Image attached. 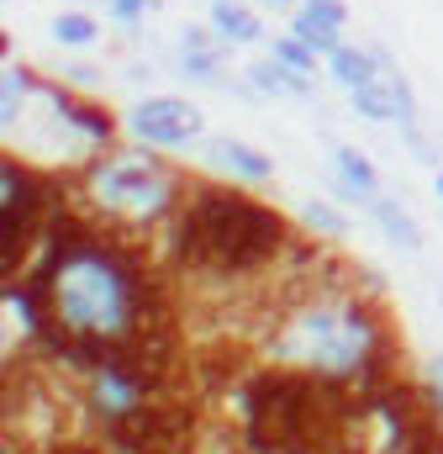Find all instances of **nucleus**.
<instances>
[{
  "label": "nucleus",
  "instance_id": "1",
  "mask_svg": "<svg viewBox=\"0 0 443 454\" xmlns=\"http://www.w3.org/2000/svg\"><path fill=\"white\" fill-rule=\"evenodd\" d=\"M48 248L27 275V291L48 307V323H58L80 354V343H121V339H148L159 323V291L143 270V259L101 238L80 217H48Z\"/></svg>",
  "mask_w": 443,
  "mask_h": 454
},
{
  "label": "nucleus",
  "instance_id": "2",
  "mask_svg": "<svg viewBox=\"0 0 443 454\" xmlns=\"http://www.w3.org/2000/svg\"><path fill=\"white\" fill-rule=\"evenodd\" d=\"M264 354L328 380H354L359 396H375L391 380V333L380 323V307L359 291H312L291 301Z\"/></svg>",
  "mask_w": 443,
  "mask_h": 454
},
{
  "label": "nucleus",
  "instance_id": "3",
  "mask_svg": "<svg viewBox=\"0 0 443 454\" xmlns=\"http://www.w3.org/2000/svg\"><path fill=\"white\" fill-rule=\"evenodd\" d=\"M169 243H175V264L185 275L232 286V280H248V275L269 270L291 248V227L275 207H264L243 191L196 185L185 196V207L175 212Z\"/></svg>",
  "mask_w": 443,
  "mask_h": 454
},
{
  "label": "nucleus",
  "instance_id": "4",
  "mask_svg": "<svg viewBox=\"0 0 443 454\" xmlns=\"http://www.w3.org/2000/svg\"><path fill=\"white\" fill-rule=\"evenodd\" d=\"M85 201L111 217V223L153 227L164 217H175L190 196V185H180L175 169H164L153 153H106L85 169Z\"/></svg>",
  "mask_w": 443,
  "mask_h": 454
},
{
  "label": "nucleus",
  "instance_id": "5",
  "mask_svg": "<svg viewBox=\"0 0 443 454\" xmlns=\"http://www.w3.org/2000/svg\"><path fill=\"white\" fill-rule=\"evenodd\" d=\"M127 132L148 148H185L206 132V112L196 101H180V96H143L127 112Z\"/></svg>",
  "mask_w": 443,
  "mask_h": 454
},
{
  "label": "nucleus",
  "instance_id": "6",
  "mask_svg": "<svg viewBox=\"0 0 443 454\" xmlns=\"http://www.w3.org/2000/svg\"><path fill=\"white\" fill-rule=\"evenodd\" d=\"M201 153H206L212 169L232 175V180H243V185H264V180H275V159L259 153V148H248L243 137H206Z\"/></svg>",
  "mask_w": 443,
  "mask_h": 454
},
{
  "label": "nucleus",
  "instance_id": "7",
  "mask_svg": "<svg viewBox=\"0 0 443 454\" xmlns=\"http://www.w3.org/2000/svg\"><path fill=\"white\" fill-rule=\"evenodd\" d=\"M248 85H253L264 101H275V96H285V101H307V96H312V74H301V69L280 64L275 53H269L264 64H253V69H248Z\"/></svg>",
  "mask_w": 443,
  "mask_h": 454
},
{
  "label": "nucleus",
  "instance_id": "8",
  "mask_svg": "<svg viewBox=\"0 0 443 454\" xmlns=\"http://www.w3.org/2000/svg\"><path fill=\"white\" fill-rule=\"evenodd\" d=\"M180 48H185V59H180L185 80H196V85H217L222 80V43H212V32L190 27V32L180 37Z\"/></svg>",
  "mask_w": 443,
  "mask_h": 454
},
{
  "label": "nucleus",
  "instance_id": "9",
  "mask_svg": "<svg viewBox=\"0 0 443 454\" xmlns=\"http://www.w3.org/2000/svg\"><path fill=\"white\" fill-rule=\"evenodd\" d=\"M375 223H380V232L396 243V248H407V254H417L423 248V227H417V217L401 207V201H391V196H369V207H364Z\"/></svg>",
  "mask_w": 443,
  "mask_h": 454
},
{
  "label": "nucleus",
  "instance_id": "10",
  "mask_svg": "<svg viewBox=\"0 0 443 454\" xmlns=\"http://www.w3.org/2000/svg\"><path fill=\"white\" fill-rule=\"evenodd\" d=\"M212 32H217L222 43H259L264 21L248 5H237V0H212Z\"/></svg>",
  "mask_w": 443,
  "mask_h": 454
},
{
  "label": "nucleus",
  "instance_id": "11",
  "mask_svg": "<svg viewBox=\"0 0 443 454\" xmlns=\"http://www.w3.org/2000/svg\"><path fill=\"white\" fill-rule=\"evenodd\" d=\"M328 74L343 85V90L375 80V48H348V43H338V48L328 53Z\"/></svg>",
  "mask_w": 443,
  "mask_h": 454
},
{
  "label": "nucleus",
  "instance_id": "12",
  "mask_svg": "<svg viewBox=\"0 0 443 454\" xmlns=\"http://www.w3.org/2000/svg\"><path fill=\"white\" fill-rule=\"evenodd\" d=\"M332 169L354 185V191H364V196H380V169L359 153V148H348V143H332Z\"/></svg>",
  "mask_w": 443,
  "mask_h": 454
},
{
  "label": "nucleus",
  "instance_id": "13",
  "mask_svg": "<svg viewBox=\"0 0 443 454\" xmlns=\"http://www.w3.org/2000/svg\"><path fill=\"white\" fill-rule=\"evenodd\" d=\"M27 96H37L32 74L21 64H5V74H0V121H5V132L16 127V112L27 106Z\"/></svg>",
  "mask_w": 443,
  "mask_h": 454
},
{
  "label": "nucleus",
  "instance_id": "14",
  "mask_svg": "<svg viewBox=\"0 0 443 454\" xmlns=\"http://www.w3.org/2000/svg\"><path fill=\"white\" fill-rule=\"evenodd\" d=\"M348 106L364 116V121H396V101H391V90H385L380 80L354 85V90H348Z\"/></svg>",
  "mask_w": 443,
  "mask_h": 454
},
{
  "label": "nucleus",
  "instance_id": "15",
  "mask_svg": "<svg viewBox=\"0 0 443 454\" xmlns=\"http://www.w3.org/2000/svg\"><path fill=\"white\" fill-rule=\"evenodd\" d=\"M48 32H53V43H64V48H90V43L101 37L96 16H85V11H58Z\"/></svg>",
  "mask_w": 443,
  "mask_h": 454
},
{
  "label": "nucleus",
  "instance_id": "16",
  "mask_svg": "<svg viewBox=\"0 0 443 454\" xmlns=\"http://www.w3.org/2000/svg\"><path fill=\"white\" fill-rule=\"evenodd\" d=\"M301 227L317 232V238H343V232H348V217H343L332 201H307V207H301Z\"/></svg>",
  "mask_w": 443,
  "mask_h": 454
},
{
  "label": "nucleus",
  "instance_id": "17",
  "mask_svg": "<svg viewBox=\"0 0 443 454\" xmlns=\"http://www.w3.org/2000/svg\"><path fill=\"white\" fill-rule=\"evenodd\" d=\"M269 53H275L280 64L301 69V74H317V48H312L307 37H296V32H291V37H275V43H269Z\"/></svg>",
  "mask_w": 443,
  "mask_h": 454
},
{
  "label": "nucleus",
  "instance_id": "18",
  "mask_svg": "<svg viewBox=\"0 0 443 454\" xmlns=\"http://www.w3.org/2000/svg\"><path fill=\"white\" fill-rule=\"evenodd\" d=\"M291 32H296V37H307V43H312L323 59H328L332 48H338V27H323V21H312L307 11H296V27H291Z\"/></svg>",
  "mask_w": 443,
  "mask_h": 454
},
{
  "label": "nucleus",
  "instance_id": "19",
  "mask_svg": "<svg viewBox=\"0 0 443 454\" xmlns=\"http://www.w3.org/2000/svg\"><path fill=\"white\" fill-rule=\"evenodd\" d=\"M401 143H407V153H412L417 164H433V169H443V164H439V148H433V137H428L417 121H401Z\"/></svg>",
  "mask_w": 443,
  "mask_h": 454
},
{
  "label": "nucleus",
  "instance_id": "20",
  "mask_svg": "<svg viewBox=\"0 0 443 454\" xmlns=\"http://www.w3.org/2000/svg\"><path fill=\"white\" fill-rule=\"evenodd\" d=\"M296 11H307L312 21H323V27H338V32H343V21H348V5H343V0H301Z\"/></svg>",
  "mask_w": 443,
  "mask_h": 454
},
{
  "label": "nucleus",
  "instance_id": "21",
  "mask_svg": "<svg viewBox=\"0 0 443 454\" xmlns=\"http://www.w3.org/2000/svg\"><path fill=\"white\" fill-rule=\"evenodd\" d=\"M428 396H433V407L443 412V354L428 359Z\"/></svg>",
  "mask_w": 443,
  "mask_h": 454
},
{
  "label": "nucleus",
  "instance_id": "22",
  "mask_svg": "<svg viewBox=\"0 0 443 454\" xmlns=\"http://www.w3.org/2000/svg\"><path fill=\"white\" fill-rule=\"evenodd\" d=\"M143 11H148V0H111V16H116V21H127V27H132Z\"/></svg>",
  "mask_w": 443,
  "mask_h": 454
},
{
  "label": "nucleus",
  "instance_id": "23",
  "mask_svg": "<svg viewBox=\"0 0 443 454\" xmlns=\"http://www.w3.org/2000/svg\"><path fill=\"white\" fill-rule=\"evenodd\" d=\"M264 5H275V11H285V5H301V0H264Z\"/></svg>",
  "mask_w": 443,
  "mask_h": 454
},
{
  "label": "nucleus",
  "instance_id": "24",
  "mask_svg": "<svg viewBox=\"0 0 443 454\" xmlns=\"http://www.w3.org/2000/svg\"><path fill=\"white\" fill-rule=\"evenodd\" d=\"M433 191H439V201H443V169H439V175H433Z\"/></svg>",
  "mask_w": 443,
  "mask_h": 454
}]
</instances>
